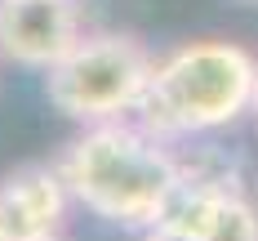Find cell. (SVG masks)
<instances>
[{"label":"cell","instance_id":"cell-3","mask_svg":"<svg viewBox=\"0 0 258 241\" xmlns=\"http://www.w3.org/2000/svg\"><path fill=\"white\" fill-rule=\"evenodd\" d=\"M156 58L143 40L120 31H85L72 50L45 72L49 103L80 125H103L138 116V103L152 85Z\"/></svg>","mask_w":258,"mask_h":241},{"label":"cell","instance_id":"cell-6","mask_svg":"<svg viewBox=\"0 0 258 241\" xmlns=\"http://www.w3.org/2000/svg\"><path fill=\"white\" fill-rule=\"evenodd\" d=\"M138 241H196V237H187V232H178V228H165V223H152V228H143Z\"/></svg>","mask_w":258,"mask_h":241},{"label":"cell","instance_id":"cell-7","mask_svg":"<svg viewBox=\"0 0 258 241\" xmlns=\"http://www.w3.org/2000/svg\"><path fill=\"white\" fill-rule=\"evenodd\" d=\"M249 112H254V116H258V80H254V107H249Z\"/></svg>","mask_w":258,"mask_h":241},{"label":"cell","instance_id":"cell-2","mask_svg":"<svg viewBox=\"0 0 258 241\" xmlns=\"http://www.w3.org/2000/svg\"><path fill=\"white\" fill-rule=\"evenodd\" d=\"M258 58L236 40H187L156 58L152 85L138 103V125L165 143L236 125L254 107Z\"/></svg>","mask_w":258,"mask_h":241},{"label":"cell","instance_id":"cell-8","mask_svg":"<svg viewBox=\"0 0 258 241\" xmlns=\"http://www.w3.org/2000/svg\"><path fill=\"white\" fill-rule=\"evenodd\" d=\"M249 5H258V0H249Z\"/></svg>","mask_w":258,"mask_h":241},{"label":"cell","instance_id":"cell-5","mask_svg":"<svg viewBox=\"0 0 258 241\" xmlns=\"http://www.w3.org/2000/svg\"><path fill=\"white\" fill-rule=\"evenodd\" d=\"M72 192L58 165H18L0 179V241H49L62 232Z\"/></svg>","mask_w":258,"mask_h":241},{"label":"cell","instance_id":"cell-9","mask_svg":"<svg viewBox=\"0 0 258 241\" xmlns=\"http://www.w3.org/2000/svg\"><path fill=\"white\" fill-rule=\"evenodd\" d=\"M49 241H58V237H49Z\"/></svg>","mask_w":258,"mask_h":241},{"label":"cell","instance_id":"cell-4","mask_svg":"<svg viewBox=\"0 0 258 241\" xmlns=\"http://www.w3.org/2000/svg\"><path fill=\"white\" fill-rule=\"evenodd\" d=\"M80 36L76 0H0V54L18 67L49 72Z\"/></svg>","mask_w":258,"mask_h":241},{"label":"cell","instance_id":"cell-1","mask_svg":"<svg viewBox=\"0 0 258 241\" xmlns=\"http://www.w3.org/2000/svg\"><path fill=\"white\" fill-rule=\"evenodd\" d=\"M58 174L72 192V201L85 206L116 228H152L165 214L169 192L182 179V157L143 130L138 121H103L85 130L62 148Z\"/></svg>","mask_w":258,"mask_h":241}]
</instances>
